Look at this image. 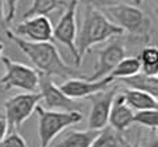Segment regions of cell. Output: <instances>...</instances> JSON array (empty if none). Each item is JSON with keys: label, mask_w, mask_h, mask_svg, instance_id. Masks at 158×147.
Masks as SVG:
<instances>
[{"label": "cell", "mask_w": 158, "mask_h": 147, "mask_svg": "<svg viewBox=\"0 0 158 147\" xmlns=\"http://www.w3.org/2000/svg\"><path fill=\"white\" fill-rule=\"evenodd\" d=\"M6 35L11 42H14L20 51H23L32 62L34 69L44 76L49 77H63V78H73V77H83L80 72L66 65L62 59L56 45L52 42H28L24 39L15 36L10 30L6 28Z\"/></svg>", "instance_id": "cell-1"}, {"label": "cell", "mask_w": 158, "mask_h": 147, "mask_svg": "<svg viewBox=\"0 0 158 147\" xmlns=\"http://www.w3.org/2000/svg\"><path fill=\"white\" fill-rule=\"evenodd\" d=\"M123 34L125 32L122 31V28L112 23V20H109L108 15H105L101 10L94 7H85L80 31L76 36V48L78 56L83 60V57L94 45L102 44L115 36H122Z\"/></svg>", "instance_id": "cell-2"}, {"label": "cell", "mask_w": 158, "mask_h": 147, "mask_svg": "<svg viewBox=\"0 0 158 147\" xmlns=\"http://www.w3.org/2000/svg\"><path fill=\"white\" fill-rule=\"evenodd\" d=\"M35 112L38 115L39 147H49L60 132L83 120L81 111H51L38 105Z\"/></svg>", "instance_id": "cell-3"}, {"label": "cell", "mask_w": 158, "mask_h": 147, "mask_svg": "<svg viewBox=\"0 0 158 147\" xmlns=\"http://www.w3.org/2000/svg\"><path fill=\"white\" fill-rule=\"evenodd\" d=\"M106 11L114 20L112 23H115L119 28H122L123 32H129L130 35L141 39L148 36L150 28H151V20L137 6L115 2L114 4L106 7Z\"/></svg>", "instance_id": "cell-4"}, {"label": "cell", "mask_w": 158, "mask_h": 147, "mask_svg": "<svg viewBox=\"0 0 158 147\" xmlns=\"http://www.w3.org/2000/svg\"><path fill=\"white\" fill-rule=\"evenodd\" d=\"M2 62L4 65V74L0 78V86L6 90L18 88L27 93H38L39 73L34 67L24 63L14 62L10 57L3 56Z\"/></svg>", "instance_id": "cell-5"}, {"label": "cell", "mask_w": 158, "mask_h": 147, "mask_svg": "<svg viewBox=\"0 0 158 147\" xmlns=\"http://www.w3.org/2000/svg\"><path fill=\"white\" fill-rule=\"evenodd\" d=\"M41 101L39 93H23L9 98L4 102V119L9 130L18 129L31 115Z\"/></svg>", "instance_id": "cell-6"}, {"label": "cell", "mask_w": 158, "mask_h": 147, "mask_svg": "<svg viewBox=\"0 0 158 147\" xmlns=\"http://www.w3.org/2000/svg\"><path fill=\"white\" fill-rule=\"evenodd\" d=\"M77 7L78 3L76 0H70L67 4L66 11L62 14L60 20L57 21L56 27L53 28V38L62 42L70 51L74 57L76 66H80L83 60L78 56L77 48H76V36H77Z\"/></svg>", "instance_id": "cell-7"}, {"label": "cell", "mask_w": 158, "mask_h": 147, "mask_svg": "<svg viewBox=\"0 0 158 147\" xmlns=\"http://www.w3.org/2000/svg\"><path fill=\"white\" fill-rule=\"evenodd\" d=\"M95 53L98 56V62L94 67V73L89 77H85L89 81H97L106 77L116 67L118 63L126 57V48L122 36H115V39L112 38L108 45L95 51Z\"/></svg>", "instance_id": "cell-8"}, {"label": "cell", "mask_w": 158, "mask_h": 147, "mask_svg": "<svg viewBox=\"0 0 158 147\" xmlns=\"http://www.w3.org/2000/svg\"><path fill=\"white\" fill-rule=\"evenodd\" d=\"M38 91L41 94V101H44V108L51 111L60 109V111H80L81 104L76 99L69 98L62 93L59 86L55 84L52 77L39 74V86Z\"/></svg>", "instance_id": "cell-9"}, {"label": "cell", "mask_w": 158, "mask_h": 147, "mask_svg": "<svg viewBox=\"0 0 158 147\" xmlns=\"http://www.w3.org/2000/svg\"><path fill=\"white\" fill-rule=\"evenodd\" d=\"M119 93L118 87H108L106 90L98 91L93 95L87 97L91 102V112L88 116V129L101 130L108 126V118L116 94Z\"/></svg>", "instance_id": "cell-10"}, {"label": "cell", "mask_w": 158, "mask_h": 147, "mask_svg": "<svg viewBox=\"0 0 158 147\" xmlns=\"http://www.w3.org/2000/svg\"><path fill=\"white\" fill-rule=\"evenodd\" d=\"M11 32L28 42H51L53 39V25L46 15H35L24 18Z\"/></svg>", "instance_id": "cell-11"}, {"label": "cell", "mask_w": 158, "mask_h": 147, "mask_svg": "<svg viewBox=\"0 0 158 147\" xmlns=\"http://www.w3.org/2000/svg\"><path fill=\"white\" fill-rule=\"evenodd\" d=\"M110 83H112V80L109 77H104L97 81H89L85 77H73L67 78L64 83H62L59 88L64 95L77 101L81 98H87L98 91L106 90Z\"/></svg>", "instance_id": "cell-12"}, {"label": "cell", "mask_w": 158, "mask_h": 147, "mask_svg": "<svg viewBox=\"0 0 158 147\" xmlns=\"http://www.w3.org/2000/svg\"><path fill=\"white\" fill-rule=\"evenodd\" d=\"M133 116L134 111L125 102V98L119 91L115 97L114 102H112V107H110L108 123L115 130L123 133L126 129H129L133 125Z\"/></svg>", "instance_id": "cell-13"}, {"label": "cell", "mask_w": 158, "mask_h": 147, "mask_svg": "<svg viewBox=\"0 0 158 147\" xmlns=\"http://www.w3.org/2000/svg\"><path fill=\"white\" fill-rule=\"evenodd\" d=\"M120 93H122L123 98H125V102L131 109H136V111L158 109L157 98L150 95V94H147V93H144V91L126 88V90H120Z\"/></svg>", "instance_id": "cell-14"}, {"label": "cell", "mask_w": 158, "mask_h": 147, "mask_svg": "<svg viewBox=\"0 0 158 147\" xmlns=\"http://www.w3.org/2000/svg\"><path fill=\"white\" fill-rule=\"evenodd\" d=\"M99 130H74L49 147H91L93 141L98 136Z\"/></svg>", "instance_id": "cell-15"}, {"label": "cell", "mask_w": 158, "mask_h": 147, "mask_svg": "<svg viewBox=\"0 0 158 147\" xmlns=\"http://www.w3.org/2000/svg\"><path fill=\"white\" fill-rule=\"evenodd\" d=\"M120 81L127 88L144 91L155 98L158 97V77H150V76H144L143 73H137L131 77L120 78Z\"/></svg>", "instance_id": "cell-16"}, {"label": "cell", "mask_w": 158, "mask_h": 147, "mask_svg": "<svg viewBox=\"0 0 158 147\" xmlns=\"http://www.w3.org/2000/svg\"><path fill=\"white\" fill-rule=\"evenodd\" d=\"M91 147H130V144L122 133L108 125L98 132Z\"/></svg>", "instance_id": "cell-17"}, {"label": "cell", "mask_w": 158, "mask_h": 147, "mask_svg": "<svg viewBox=\"0 0 158 147\" xmlns=\"http://www.w3.org/2000/svg\"><path fill=\"white\" fill-rule=\"evenodd\" d=\"M140 67H141V62L139 59V56L125 57V59H122L118 63L116 67L106 77H109L112 81L115 78H127V77H131V76L140 73Z\"/></svg>", "instance_id": "cell-18"}, {"label": "cell", "mask_w": 158, "mask_h": 147, "mask_svg": "<svg viewBox=\"0 0 158 147\" xmlns=\"http://www.w3.org/2000/svg\"><path fill=\"white\" fill-rule=\"evenodd\" d=\"M64 0H34L31 7L23 14V18H30L35 15H46L51 14L55 10H59L64 6Z\"/></svg>", "instance_id": "cell-19"}, {"label": "cell", "mask_w": 158, "mask_h": 147, "mask_svg": "<svg viewBox=\"0 0 158 147\" xmlns=\"http://www.w3.org/2000/svg\"><path fill=\"white\" fill-rule=\"evenodd\" d=\"M133 123H137L140 126H144L147 129L157 132L158 128V109H144V111L134 112Z\"/></svg>", "instance_id": "cell-20"}, {"label": "cell", "mask_w": 158, "mask_h": 147, "mask_svg": "<svg viewBox=\"0 0 158 147\" xmlns=\"http://www.w3.org/2000/svg\"><path fill=\"white\" fill-rule=\"evenodd\" d=\"M141 66H150V65H158V49L155 46H147L139 55Z\"/></svg>", "instance_id": "cell-21"}, {"label": "cell", "mask_w": 158, "mask_h": 147, "mask_svg": "<svg viewBox=\"0 0 158 147\" xmlns=\"http://www.w3.org/2000/svg\"><path fill=\"white\" fill-rule=\"evenodd\" d=\"M0 147H28L25 139L17 132H10L0 141Z\"/></svg>", "instance_id": "cell-22"}, {"label": "cell", "mask_w": 158, "mask_h": 147, "mask_svg": "<svg viewBox=\"0 0 158 147\" xmlns=\"http://www.w3.org/2000/svg\"><path fill=\"white\" fill-rule=\"evenodd\" d=\"M20 0H3L4 11H6V24H10L15 17L17 13V4Z\"/></svg>", "instance_id": "cell-23"}, {"label": "cell", "mask_w": 158, "mask_h": 147, "mask_svg": "<svg viewBox=\"0 0 158 147\" xmlns=\"http://www.w3.org/2000/svg\"><path fill=\"white\" fill-rule=\"evenodd\" d=\"M77 3L84 4L85 7H94V9H106L108 6L115 3V0H76Z\"/></svg>", "instance_id": "cell-24"}, {"label": "cell", "mask_w": 158, "mask_h": 147, "mask_svg": "<svg viewBox=\"0 0 158 147\" xmlns=\"http://www.w3.org/2000/svg\"><path fill=\"white\" fill-rule=\"evenodd\" d=\"M7 130H9V128H7L6 119L3 116H0V141L3 140L4 136L7 135Z\"/></svg>", "instance_id": "cell-25"}, {"label": "cell", "mask_w": 158, "mask_h": 147, "mask_svg": "<svg viewBox=\"0 0 158 147\" xmlns=\"http://www.w3.org/2000/svg\"><path fill=\"white\" fill-rule=\"evenodd\" d=\"M0 25L2 27H6V11H4V4L3 0H0Z\"/></svg>", "instance_id": "cell-26"}, {"label": "cell", "mask_w": 158, "mask_h": 147, "mask_svg": "<svg viewBox=\"0 0 158 147\" xmlns=\"http://www.w3.org/2000/svg\"><path fill=\"white\" fill-rule=\"evenodd\" d=\"M143 147H158V140H157V136H152L151 139L148 140V143L146 144V146H143Z\"/></svg>", "instance_id": "cell-27"}, {"label": "cell", "mask_w": 158, "mask_h": 147, "mask_svg": "<svg viewBox=\"0 0 158 147\" xmlns=\"http://www.w3.org/2000/svg\"><path fill=\"white\" fill-rule=\"evenodd\" d=\"M115 2H122V3H129V4H140L143 0H115Z\"/></svg>", "instance_id": "cell-28"}, {"label": "cell", "mask_w": 158, "mask_h": 147, "mask_svg": "<svg viewBox=\"0 0 158 147\" xmlns=\"http://www.w3.org/2000/svg\"><path fill=\"white\" fill-rule=\"evenodd\" d=\"M3 51H4V44L0 41V60H2V57H3Z\"/></svg>", "instance_id": "cell-29"}, {"label": "cell", "mask_w": 158, "mask_h": 147, "mask_svg": "<svg viewBox=\"0 0 158 147\" xmlns=\"http://www.w3.org/2000/svg\"><path fill=\"white\" fill-rule=\"evenodd\" d=\"M130 147H140V137H137V140H136V143H134L133 146H130Z\"/></svg>", "instance_id": "cell-30"}, {"label": "cell", "mask_w": 158, "mask_h": 147, "mask_svg": "<svg viewBox=\"0 0 158 147\" xmlns=\"http://www.w3.org/2000/svg\"><path fill=\"white\" fill-rule=\"evenodd\" d=\"M0 116H2V115H0Z\"/></svg>", "instance_id": "cell-31"}]
</instances>
